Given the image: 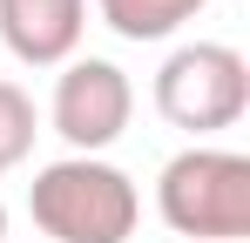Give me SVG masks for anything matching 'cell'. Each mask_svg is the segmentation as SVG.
Segmentation results:
<instances>
[{
    "label": "cell",
    "instance_id": "obj_1",
    "mask_svg": "<svg viewBox=\"0 0 250 243\" xmlns=\"http://www.w3.org/2000/svg\"><path fill=\"white\" fill-rule=\"evenodd\" d=\"M27 216H34L41 243H128L135 216H142V196H135V182L115 162L61 156L47 169H34Z\"/></svg>",
    "mask_w": 250,
    "mask_h": 243
},
{
    "label": "cell",
    "instance_id": "obj_2",
    "mask_svg": "<svg viewBox=\"0 0 250 243\" xmlns=\"http://www.w3.org/2000/svg\"><path fill=\"white\" fill-rule=\"evenodd\" d=\"M156 209L176 237L196 243H244L250 237V156L189 142L156 176Z\"/></svg>",
    "mask_w": 250,
    "mask_h": 243
},
{
    "label": "cell",
    "instance_id": "obj_3",
    "mask_svg": "<svg viewBox=\"0 0 250 243\" xmlns=\"http://www.w3.org/2000/svg\"><path fill=\"white\" fill-rule=\"evenodd\" d=\"M156 108L169 128H189V135H216V128H237L250 108V68L237 47L223 40H183L156 68Z\"/></svg>",
    "mask_w": 250,
    "mask_h": 243
},
{
    "label": "cell",
    "instance_id": "obj_4",
    "mask_svg": "<svg viewBox=\"0 0 250 243\" xmlns=\"http://www.w3.org/2000/svg\"><path fill=\"white\" fill-rule=\"evenodd\" d=\"M128 115H135V88H128V75L115 61H102V54L61 61L47 122H54V135H61L75 156H102L108 142H122Z\"/></svg>",
    "mask_w": 250,
    "mask_h": 243
},
{
    "label": "cell",
    "instance_id": "obj_5",
    "mask_svg": "<svg viewBox=\"0 0 250 243\" xmlns=\"http://www.w3.org/2000/svg\"><path fill=\"white\" fill-rule=\"evenodd\" d=\"M82 34H88V0H0V40L27 68L75 61Z\"/></svg>",
    "mask_w": 250,
    "mask_h": 243
},
{
    "label": "cell",
    "instance_id": "obj_6",
    "mask_svg": "<svg viewBox=\"0 0 250 243\" xmlns=\"http://www.w3.org/2000/svg\"><path fill=\"white\" fill-rule=\"evenodd\" d=\"M209 0H95V14L122 40H169L183 20H196Z\"/></svg>",
    "mask_w": 250,
    "mask_h": 243
},
{
    "label": "cell",
    "instance_id": "obj_7",
    "mask_svg": "<svg viewBox=\"0 0 250 243\" xmlns=\"http://www.w3.org/2000/svg\"><path fill=\"white\" fill-rule=\"evenodd\" d=\"M34 135H41V122H34V95H27L21 81H0V176L21 169V162L34 156Z\"/></svg>",
    "mask_w": 250,
    "mask_h": 243
},
{
    "label": "cell",
    "instance_id": "obj_8",
    "mask_svg": "<svg viewBox=\"0 0 250 243\" xmlns=\"http://www.w3.org/2000/svg\"><path fill=\"white\" fill-rule=\"evenodd\" d=\"M0 243H7V202H0Z\"/></svg>",
    "mask_w": 250,
    "mask_h": 243
}]
</instances>
